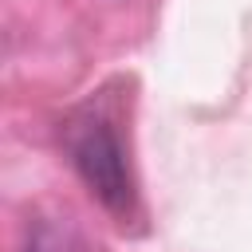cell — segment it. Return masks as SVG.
<instances>
[{"label":"cell","instance_id":"6da1fadb","mask_svg":"<svg viewBox=\"0 0 252 252\" xmlns=\"http://www.w3.org/2000/svg\"><path fill=\"white\" fill-rule=\"evenodd\" d=\"M67 154H71V165L83 177V185L114 217H130V209H134L130 161H126V150H122L118 134L110 130V122H102V118L75 122L67 130Z\"/></svg>","mask_w":252,"mask_h":252}]
</instances>
